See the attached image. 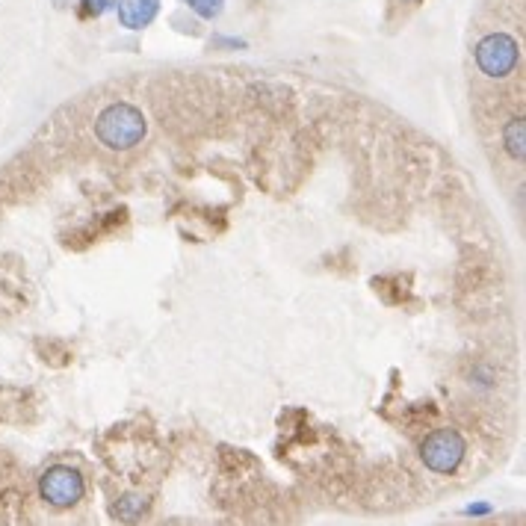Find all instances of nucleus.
<instances>
[{
	"label": "nucleus",
	"mask_w": 526,
	"mask_h": 526,
	"mask_svg": "<svg viewBox=\"0 0 526 526\" xmlns=\"http://www.w3.org/2000/svg\"><path fill=\"white\" fill-rule=\"evenodd\" d=\"M95 139L104 148L128 151L145 139V116L131 104H110L95 119Z\"/></svg>",
	"instance_id": "obj_1"
},
{
	"label": "nucleus",
	"mask_w": 526,
	"mask_h": 526,
	"mask_svg": "<svg viewBox=\"0 0 526 526\" xmlns=\"http://www.w3.org/2000/svg\"><path fill=\"white\" fill-rule=\"evenodd\" d=\"M473 60L485 77H509L521 63L518 39L509 33H488L473 48Z\"/></svg>",
	"instance_id": "obj_2"
},
{
	"label": "nucleus",
	"mask_w": 526,
	"mask_h": 526,
	"mask_svg": "<svg viewBox=\"0 0 526 526\" xmlns=\"http://www.w3.org/2000/svg\"><path fill=\"white\" fill-rule=\"evenodd\" d=\"M464 456H467V444L456 429H435L420 444L423 464L432 473H441V476H453L464 464Z\"/></svg>",
	"instance_id": "obj_3"
},
{
	"label": "nucleus",
	"mask_w": 526,
	"mask_h": 526,
	"mask_svg": "<svg viewBox=\"0 0 526 526\" xmlns=\"http://www.w3.org/2000/svg\"><path fill=\"white\" fill-rule=\"evenodd\" d=\"M39 494L45 503H51L54 509H71L83 500L86 494V482L80 476V470L68 467V464H54L42 473L39 479Z\"/></svg>",
	"instance_id": "obj_4"
},
{
	"label": "nucleus",
	"mask_w": 526,
	"mask_h": 526,
	"mask_svg": "<svg viewBox=\"0 0 526 526\" xmlns=\"http://www.w3.org/2000/svg\"><path fill=\"white\" fill-rule=\"evenodd\" d=\"M119 24L128 30H145L160 15V0H119Z\"/></svg>",
	"instance_id": "obj_5"
},
{
	"label": "nucleus",
	"mask_w": 526,
	"mask_h": 526,
	"mask_svg": "<svg viewBox=\"0 0 526 526\" xmlns=\"http://www.w3.org/2000/svg\"><path fill=\"white\" fill-rule=\"evenodd\" d=\"M110 512L116 515V521H139L148 512V500L142 494H125L122 500L113 503Z\"/></svg>",
	"instance_id": "obj_6"
},
{
	"label": "nucleus",
	"mask_w": 526,
	"mask_h": 526,
	"mask_svg": "<svg viewBox=\"0 0 526 526\" xmlns=\"http://www.w3.org/2000/svg\"><path fill=\"white\" fill-rule=\"evenodd\" d=\"M503 139H506V151H509V157H515L518 163H524L526 157V122L518 116V119H512L509 125H506V133H503Z\"/></svg>",
	"instance_id": "obj_7"
},
{
	"label": "nucleus",
	"mask_w": 526,
	"mask_h": 526,
	"mask_svg": "<svg viewBox=\"0 0 526 526\" xmlns=\"http://www.w3.org/2000/svg\"><path fill=\"white\" fill-rule=\"evenodd\" d=\"M193 12H196L198 18H216L219 12H222V6H225V0H184Z\"/></svg>",
	"instance_id": "obj_8"
},
{
	"label": "nucleus",
	"mask_w": 526,
	"mask_h": 526,
	"mask_svg": "<svg viewBox=\"0 0 526 526\" xmlns=\"http://www.w3.org/2000/svg\"><path fill=\"white\" fill-rule=\"evenodd\" d=\"M74 3L80 9V18H101L113 6V0H74Z\"/></svg>",
	"instance_id": "obj_9"
},
{
	"label": "nucleus",
	"mask_w": 526,
	"mask_h": 526,
	"mask_svg": "<svg viewBox=\"0 0 526 526\" xmlns=\"http://www.w3.org/2000/svg\"><path fill=\"white\" fill-rule=\"evenodd\" d=\"M51 3H54V6H57V9H68V6H71V3H74V0H51Z\"/></svg>",
	"instance_id": "obj_10"
}]
</instances>
